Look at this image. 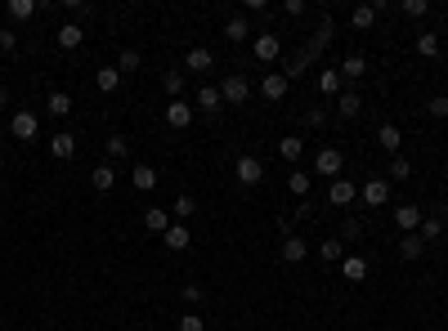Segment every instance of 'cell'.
Here are the masks:
<instances>
[{
  "label": "cell",
  "mask_w": 448,
  "mask_h": 331,
  "mask_svg": "<svg viewBox=\"0 0 448 331\" xmlns=\"http://www.w3.org/2000/svg\"><path fill=\"white\" fill-rule=\"evenodd\" d=\"M314 255H319L327 269H332V264L345 260V242H341V238H327V242H319V251H314Z\"/></svg>",
  "instance_id": "ac0fdd59"
},
{
  "label": "cell",
  "mask_w": 448,
  "mask_h": 331,
  "mask_svg": "<svg viewBox=\"0 0 448 331\" xmlns=\"http://www.w3.org/2000/svg\"><path fill=\"white\" fill-rule=\"evenodd\" d=\"M305 121H309V126H323V121H327V112H323V108H309V112H305Z\"/></svg>",
  "instance_id": "7dc6e473"
},
{
  "label": "cell",
  "mask_w": 448,
  "mask_h": 331,
  "mask_svg": "<svg viewBox=\"0 0 448 331\" xmlns=\"http://www.w3.org/2000/svg\"><path fill=\"white\" fill-rule=\"evenodd\" d=\"M341 86H345L341 68H323V76H319V90H323V94H337V98H341Z\"/></svg>",
  "instance_id": "f1b7e54d"
},
{
  "label": "cell",
  "mask_w": 448,
  "mask_h": 331,
  "mask_svg": "<svg viewBox=\"0 0 448 331\" xmlns=\"http://www.w3.org/2000/svg\"><path fill=\"white\" fill-rule=\"evenodd\" d=\"M377 143L386 148L390 157H399V148H404V130L394 126V121H381V126H377Z\"/></svg>",
  "instance_id": "30bf717a"
},
{
  "label": "cell",
  "mask_w": 448,
  "mask_h": 331,
  "mask_svg": "<svg viewBox=\"0 0 448 331\" xmlns=\"http://www.w3.org/2000/svg\"><path fill=\"white\" fill-rule=\"evenodd\" d=\"M171 224H175L171 210H161V206H148V210H144V228H148V233H166Z\"/></svg>",
  "instance_id": "e0dca14e"
},
{
  "label": "cell",
  "mask_w": 448,
  "mask_h": 331,
  "mask_svg": "<svg viewBox=\"0 0 448 331\" xmlns=\"http://www.w3.org/2000/svg\"><path fill=\"white\" fill-rule=\"evenodd\" d=\"M359 238H363V224L359 220H345L341 224V242H359Z\"/></svg>",
  "instance_id": "ee69618b"
},
{
  "label": "cell",
  "mask_w": 448,
  "mask_h": 331,
  "mask_svg": "<svg viewBox=\"0 0 448 331\" xmlns=\"http://www.w3.org/2000/svg\"><path fill=\"white\" fill-rule=\"evenodd\" d=\"M359 202H363V210L386 206V202H390V179H368V184L359 188Z\"/></svg>",
  "instance_id": "5b68a950"
},
{
  "label": "cell",
  "mask_w": 448,
  "mask_h": 331,
  "mask_svg": "<svg viewBox=\"0 0 448 331\" xmlns=\"http://www.w3.org/2000/svg\"><path fill=\"white\" fill-rule=\"evenodd\" d=\"M161 242H166V251H184L189 246V224H171L161 233Z\"/></svg>",
  "instance_id": "cb8c5ba5"
},
{
  "label": "cell",
  "mask_w": 448,
  "mask_h": 331,
  "mask_svg": "<svg viewBox=\"0 0 448 331\" xmlns=\"http://www.w3.org/2000/svg\"><path fill=\"white\" fill-rule=\"evenodd\" d=\"M283 14H287V19H301V14H305V0H287Z\"/></svg>",
  "instance_id": "bcb514c9"
},
{
  "label": "cell",
  "mask_w": 448,
  "mask_h": 331,
  "mask_svg": "<svg viewBox=\"0 0 448 331\" xmlns=\"http://www.w3.org/2000/svg\"><path fill=\"white\" fill-rule=\"evenodd\" d=\"M36 0H9V23H27V19H36Z\"/></svg>",
  "instance_id": "4316f807"
},
{
  "label": "cell",
  "mask_w": 448,
  "mask_h": 331,
  "mask_svg": "<svg viewBox=\"0 0 448 331\" xmlns=\"http://www.w3.org/2000/svg\"><path fill=\"white\" fill-rule=\"evenodd\" d=\"M161 86H166V94H171V98H179V94H184V72H166Z\"/></svg>",
  "instance_id": "74e56055"
},
{
  "label": "cell",
  "mask_w": 448,
  "mask_h": 331,
  "mask_svg": "<svg viewBox=\"0 0 448 331\" xmlns=\"http://www.w3.org/2000/svg\"><path fill=\"white\" fill-rule=\"evenodd\" d=\"M422 251H426V242L417 233H399V255L404 260H422Z\"/></svg>",
  "instance_id": "4dcf8cb0"
},
{
  "label": "cell",
  "mask_w": 448,
  "mask_h": 331,
  "mask_svg": "<svg viewBox=\"0 0 448 331\" xmlns=\"http://www.w3.org/2000/svg\"><path fill=\"white\" fill-rule=\"evenodd\" d=\"M426 112H430L435 121H444V117H448V94H435V98L426 103Z\"/></svg>",
  "instance_id": "ab89813d"
},
{
  "label": "cell",
  "mask_w": 448,
  "mask_h": 331,
  "mask_svg": "<svg viewBox=\"0 0 448 331\" xmlns=\"http://www.w3.org/2000/svg\"><path fill=\"white\" fill-rule=\"evenodd\" d=\"M139 63H144V58H139V49H121V54H117V72L126 76V72H135Z\"/></svg>",
  "instance_id": "8d00e7d4"
},
{
  "label": "cell",
  "mask_w": 448,
  "mask_h": 331,
  "mask_svg": "<svg viewBox=\"0 0 448 331\" xmlns=\"http://www.w3.org/2000/svg\"><path fill=\"white\" fill-rule=\"evenodd\" d=\"M252 54H256V63H278V54H283L278 31H260V36L252 41Z\"/></svg>",
  "instance_id": "52a82bcc"
},
{
  "label": "cell",
  "mask_w": 448,
  "mask_h": 331,
  "mask_svg": "<svg viewBox=\"0 0 448 331\" xmlns=\"http://www.w3.org/2000/svg\"><path fill=\"white\" fill-rule=\"evenodd\" d=\"M341 170H345V153L341 148H319V153H314V175L319 179H341Z\"/></svg>",
  "instance_id": "6da1fadb"
},
{
  "label": "cell",
  "mask_w": 448,
  "mask_h": 331,
  "mask_svg": "<svg viewBox=\"0 0 448 331\" xmlns=\"http://www.w3.org/2000/svg\"><path fill=\"white\" fill-rule=\"evenodd\" d=\"M193 210H197V202H193L189 193H179V197H175V210H171V215H179V220H189Z\"/></svg>",
  "instance_id": "f35d334b"
},
{
  "label": "cell",
  "mask_w": 448,
  "mask_h": 331,
  "mask_svg": "<svg viewBox=\"0 0 448 331\" xmlns=\"http://www.w3.org/2000/svg\"><path fill=\"white\" fill-rule=\"evenodd\" d=\"M184 68H189L193 76H202V72H211V68H215V54H211L206 45H193L189 54H184Z\"/></svg>",
  "instance_id": "8fae6325"
},
{
  "label": "cell",
  "mask_w": 448,
  "mask_h": 331,
  "mask_svg": "<svg viewBox=\"0 0 448 331\" xmlns=\"http://www.w3.org/2000/svg\"><path fill=\"white\" fill-rule=\"evenodd\" d=\"M234 179H238V184H247V188L264 184V161H260V157H252V153H242V157L234 161Z\"/></svg>",
  "instance_id": "277c9868"
},
{
  "label": "cell",
  "mask_w": 448,
  "mask_h": 331,
  "mask_svg": "<svg viewBox=\"0 0 448 331\" xmlns=\"http://www.w3.org/2000/svg\"><path fill=\"white\" fill-rule=\"evenodd\" d=\"M444 233V215H422V228H417V238L422 242H435Z\"/></svg>",
  "instance_id": "1f68e13d"
},
{
  "label": "cell",
  "mask_w": 448,
  "mask_h": 331,
  "mask_svg": "<svg viewBox=\"0 0 448 331\" xmlns=\"http://www.w3.org/2000/svg\"><path fill=\"white\" fill-rule=\"evenodd\" d=\"M49 153H54L59 161H68V157H76V135L72 130H59L54 139H49Z\"/></svg>",
  "instance_id": "9a60e30c"
},
{
  "label": "cell",
  "mask_w": 448,
  "mask_h": 331,
  "mask_svg": "<svg viewBox=\"0 0 448 331\" xmlns=\"http://www.w3.org/2000/svg\"><path fill=\"white\" fill-rule=\"evenodd\" d=\"M161 117H166V126H171V130H189V126H193V108H189V98H171Z\"/></svg>",
  "instance_id": "9c48e42d"
},
{
  "label": "cell",
  "mask_w": 448,
  "mask_h": 331,
  "mask_svg": "<svg viewBox=\"0 0 448 331\" xmlns=\"http://www.w3.org/2000/svg\"><path fill=\"white\" fill-rule=\"evenodd\" d=\"M341 76H350V81L368 76V58H363V54H345V63H341Z\"/></svg>",
  "instance_id": "d6a6232c"
},
{
  "label": "cell",
  "mask_w": 448,
  "mask_h": 331,
  "mask_svg": "<svg viewBox=\"0 0 448 331\" xmlns=\"http://www.w3.org/2000/svg\"><path fill=\"white\" fill-rule=\"evenodd\" d=\"M287 86H292V81H287L283 72H264V76H260V98H269V103H283V98H287Z\"/></svg>",
  "instance_id": "ba28073f"
},
{
  "label": "cell",
  "mask_w": 448,
  "mask_h": 331,
  "mask_svg": "<svg viewBox=\"0 0 448 331\" xmlns=\"http://www.w3.org/2000/svg\"><path fill=\"white\" fill-rule=\"evenodd\" d=\"M14 49H19V36L9 27H0V54H14Z\"/></svg>",
  "instance_id": "f6af8a7d"
},
{
  "label": "cell",
  "mask_w": 448,
  "mask_h": 331,
  "mask_svg": "<svg viewBox=\"0 0 448 331\" xmlns=\"http://www.w3.org/2000/svg\"><path fill=\"white\" fill-rule=\"evenodd\" d=\"M5 103H9V90H5V86H0V108H5Z\"/></svg>",
  "instance_id": "f907efd6"
},
{
  "label": "cell",
  "mask_w": 448,
  "mask_h": 331,
  "mask_svg": "<svg viewBox=\"0 0 448 331\" xmlns=\"http://www.w3.org/2000/svg\"><path fill=\"white\" fill-rule=\"evenodd\" d=\"M179 331H206V318H202V313H184V318H179Z\"/></svg>",
  "instance_id": "60d3db41"
},
{
  "label": "cell",
  "mask_w": 448,
  "mask_h": 331,
  "mask_svg": "<svg viewBox=\"0 0 448 331\" xmlns=\"http://www.w3.org/2000/svg\"><path fill=\"white\" fill-rule=\"evenodd\" d=\"M104 153H108V161H126V157H130V139H126V135H108Z\"/></svg>",
  "instance_id": "f546056e"
},
{
  "label": "cell",
  "mask_w": 448,
  "mask_h": 331,
  "mask_svg": "<svg viewBox=\"0 0 448 331\" xmlns=\"http://www.w3.org/2000/svg\"><path fill=\"white\" fill-rule=\"evenodd\" d=\"M377 14H381L377 5H354V14H350V27H354V31H368V27L377 23Z\"/></svg>",
  "instance_id": "d4e9b609"
},
{
  "label": "cell",
  "mask_w": 448,
  "mask_h": 331,
  "mask_svg": "<svg viewBox=\"0 0 448 331\" xmlns=\"http://www.w3.org/2000/svg\"><path fill=\"white\" fill-rule=\"evenodd\" d=\"M354 202H359V184H350V179H332V184H327V206L345 210Z\"/></svg>",
  "instance_id": "8992f818"
},
{
  "label": "cell",
  "mask_w": 448,
  "mask_h": 331,
  "mask_svg": "<svg viewBox=\"0 0 448 331\" xmlns=\"http://www.w3.org/2000/svg\"><path fill=\"white\" fill-rule=\"evenodd\" d=\"M130 184H135L139 193H153V188L161 184V179H157V170H153V166H148V161H139L135 170H130Z\"/></svg>",
  "instance_id": "5bb4252c"
},
{
  "label": "cell",
  "mask_w": 448,
  "mask_h": 331,
  "mask_svg": "<svg viewBox=\"0 0 448 331\" xmlns=\"http://www.w3.org/2000/svg\"><path fill=\"white\" fill-rule=\"evenodd\" d=\"M394 224H399V233H417V228H422V206H399V210H394Z\"/></svg>",
  "instance_id": "2e32d148"
},
{
  "label": "cell",
  "mask_w": 448,
  "mask_h": 331,
  "mask_svg": "<svg viewBox=\"0 0 448 331\" xmlns=\"http://www.w3.org/2000/svg\"><path fill=\"white\" fill-rule=\"evenodd\" d=\"M278 255H283V264H301L309 255V242L301 233H292V238H283V251H278Z\"/></svg>",
  "instance_id": "4fadbf2b"
},
{
  "label": "cell",
  "mask_w": 448,
  "mask_h": 331,
  "mask_svg": "<svg viewBox=\"0 0 448 331\" xmlns=\"http://www.w3.org/2000/svg\"><path fill=\"white\" fill-rule=\"evenodd\" d=\"M90 188L94 193H112V188H117V170H112V161H104V166H94V170H90Z\"/></svg>",
  "instance_id": "7c38bea8"
},
{
  "label": "cell",
  "mask_w": 448,
  "mask_h": 331,
  "mask_svg": "<svg viewBox=\"0 0 448 331\" xmlns=\"http://www.w3.org/2000/svg\"><path fill=\"white\" fill-rule=\"evenodd\" d=\"M426 14H430L426 0H404V19H426Z\"/></svg>",
  "instance_id": "b9f144b4"
},
{
  "label": "cell",
  "mask_w": 448,
  "mask_h": 331,
  "mask_svg": "<svg viewBox=\"0 0 448 331\" xmlns=\"http://www.w3.org/2000/svg\"><path fill=\"white\" fill-rule=\"evenodd\" d=\"M117 86H121V72L117 68H99L94 72V90L99 94H117Z\"/></svg>",
  "instance_id": "7402d4cb"
},
{
  "label": "cell",
  "mask_w": 448,
  "mask_h": 331,
  "mask_svg": "<svg viewBox=\"0 0 448 331\" xmlns=\"http://www.w3.org/2000/svg\"><path fill=\"white\" fill-rule=\"evenodd\" d=\"M301 153H305V139H301V135L278 139V157H283V161H301Z\"/></svg>",
  "instance_id": "484cf974"
},
{
  "label": "cell",
  "mask_w": 448,
  "mask_h": 331,
  "mask_svg": "<svg viewBox=\"0 0 448 331\" xmlns=\"http://www.w3.org/2000/svg\"><path fill=\"white\" fill-rule=\"evenodd\" d=\"M197 108H202V112H211V117H215V112L224 108V98H220V86H202V90H197Z\"/></svg>",
  "instance_id": "603a6c76"
},
{
  "label": "cell",
  "mask_w": 448,
  "mask_h": 331,
  "mask_svg": "<svg viewBox=\"0 0 448 331\" xmlns=\"http://www.w3.org/2000/svg\"><path fill=\"white\" fill-rule=\"evenodd\" d=\"M337 112L345 121H354L359 112H363V98H359V90H341V98H337Z\"/></svg>",
  "instance_id": "d6986e66"
},
{
  "label": "cell",
  "mask_w": 448,
  "mask_h": 331,
  "mask_svg": "<svg viewBox=\"0 0 448 331\" xmlns=\"http://www.w3.org/2000/svg\"><path fill=\"white\" fill-rule=\"evenodd\" d=\"M287 193H292V197H309V175H305V170H292V175H287Z\"/></svg>",
  "instance_id": "d590c367"
},
{
  "label": "cell",
  "mask_w": 448,
  "mask_h": 331,
  "mask_svg": "<svg viewBox=\"0 0 448 331\" xmlns=\"http://www.w3.org/2000/svg\"><path fill=\"white\" fill-rule=\"evenodd\" d=\"M247 14H260V19H264V14H269V5H264V0H247Z\"/></svg>",
  "instance_id": "681fc988"
},
{
  "label": "cell",
  "mask_w": 448,
  "mask_h": 331,
  "mask_svg": "<svg viewBox=\"0 0 448 331\" xmlns=\"http://www.w3.org/2000/svg\"><path fill=\"white\" fill-rule=\"evenodd\" d=\"M54 41H59V49H81V41H86V36H81V27H76V23H63Z\"/></svg>",
  "instance_id": "83f0119b"
},
{
  "label": "cell",
  "mask_w": 448,
  "mask_h": 331,
  "mask_svg": "<svg viewBox=\"0 0 448 331\" xmlns=\"http://www.w3.org/2000/svg\"><path fill=\"white\" fill-rule=\"evenodd\" d=\"M9 135L19 139V143H31V139L41 135V117H36L31 108H19V112L9 117Z\"/></svg>",
  "instance_id": "7a4b0ae2"
},
{
  "label": "cell",
  "mask_w": 448,
  "mask_h": 331,
  "mask_svg": "<svg viewBox=\"0 0 448 331\" xmlns=\"http://www.w3.org/2000/svg\"><path fill=\"white\" fill-rule=\"evenodd\" d=\"M408 175H412V161L408 157H394L390 161V179H408Z\"/></svg>",
  "instance_id": "7bdbcfd3"
},
{
  "label": "cell",
  "mask_w": 448,
  "mask_h": 331,
  "mask_svg": "<svg viewBox=\"0 0 448 331\" xmlns=\"http://www.w3.org/2000/svg\"><path fill=\"white\" fill-rule=\"evenodd\" d=\"M247 36H252V23H247V19H229V23H224V41L238 45V41H247Z\"/></svg>",
  "instance_id": "836d02e7"
},
{
  "label": "cell",
  "mask_w": 448,
  "mask_h": 331,
  "mask_svg": "<svg viewBox=\"0 0 448 331\" xmlns=\"http://www.w3.org/2000/svg\"><path fill=\"white\" fill-rule=\"evenodd\" d=\"M439 49H444V45H439L435 31H422V36H417V54H422V58H439Z\"/></svg>",
  "instance_id": "e575fe53"
},
{
  "label": "cell",
  "mask_w": 448,
  "mask_h": 331,
  "mask_svg": "<svg viewBox=\"0 0 448 331\" xmlns=\"http://www.w3.org/2000/svg\"><path fill=\"white\" fill-rule=\"evenodd\" d=\"M179 295H184V305H197V300H202V287H184Z\"/></svg>",
  "instance_id": "c3c4849f"
},
{
  "label": "cell",
  "mask_w": 448,
  "mask_h": 331,
  "mask_svg": "<svg viewBox=\"0 0 448 331\" xmlns=\"http://www.w3.org/2000/svg\"><path fill=\"white\" fill-rule=\"evenodd\" d=\"M341 273H345V282H363V277H368V260H363V255H345Z\"/></svg>",
  "instance_id": "44dd1931"
},
{
  "label": "cell",
  "mask_w": 448,
  "mask_h": 331,
  "mask_svg": "<svg viewBox=\"0 0 448 331\" xmlns=\"http://www.w3.org/2000/svg\"><path fill=\"white\" fill-rule=\"evenodd\" d=\"M45 112H49V117H68V112H72V94L68 90H49Z\"/></svg>",
  "instance_id": "ffe728a7"
},
{
  "label": "cell",
  "mask_w": 448,
  "mask_h": 331,
  "mask_svg": "<svg viewBox=\"0 0 448 331\" xmlns=\"http://www.w3.org/2000/svg\"><path fill=\"white\" fill-rule=\"evenodd\" d=\"M220 98L229 108H238V103H247V98H252V81H247L242 72H229L224 81H220Z\"/></svg>",
  "instance_id": "3957f363"
},
{
  "label": "cell",
  "mask_w": 448,
  "mask_h": 331,
  "mask_svg": "<svg viewBox=\"0 0 448 331\" xmlns=\"http://www.w3.org/2000/svg\"><path fill=\"white\" fill-rule=\"evenodd\" d=\"M0 161H5V148H0Z\"/></svg>",
  "instance_id": "816d5d0a"
}]
</instances>
